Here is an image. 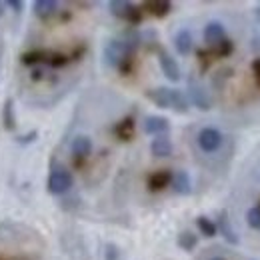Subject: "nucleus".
I'll list each match as a JSON object with an SVG mask.
<instances>
[{"label":"nucleus","mask_w":260,"mask_h":260,"mask_svg":"<svg viewBox=\"0 0 260 260\" xmlns=\"http://www.w3.org/2000/svg\"><path fill=\"white\" fill-rule=\"evenodd\" d=\"M6 6H8V8H12L14 12H20V10L24 8V4H22V2H18V0H8V2H6Z\"/></svg>","instance_id":"7c9ffc66"},{"label":"nucleus","mask_w":260,"mask_h":260,"mask_svg":"<svg viewBox=\"0 0 260 260\" xmlns=\"http://www.w3.org/2000/svg\"><path fill=\"white\" fill-rule=\"evenodd\" d=\"M188 100L198 110H210V98L206 94L204 86L194 78H188Z\"/></svg>","instance_id":"39448f33"},{"label":"nucleus","mask_w":260,"mask_h":260,"mask_svg":"<svg viewBox=\"0 0 260 260\" xmlns=\"http://www.w3.org/2000/svg\"><path fill=\"white\" fill-rule=\"evenodd\" d=\"M174 48L180 56H188L194 48V40H192V34L188 28H180L176 36H174Z\"/></svg>","instance_id":"f8f14e48"},{"label":"nucleus","mask_w":260,"mask_h":260,"mask_svg":"<svg viewBox=\"0 0 260 260\" xmlns=\"http://www.w3.org/2000/svg\"><path fill=\"white\" fill-rule=\"evenodd\" d=\"M198 146L204 152H216L222 146V134L216 128H202L198 132Z\"/></svg>","instance_id":"20e7f679"},{"label":"nucleus","mask_w":260,"mask_h":260,"mask_svg":"<svg viewBox=\"0 0 260 260\" xmlns=\"http://www.w3.org/2000/svg\"><path fill=\"white\" fill-rule=\"evenodd\" d=\"M198 244V236L190 230H184L178 234V246L184 250V252H192Z\"/></svg>","instance_id":"6ab92c4d"},{"label":"nucleus","mask_w":260,"mask_h":260,"mask_svg":"<svg viewBox=\"0 0 260 260\" xmlns=\"http://www.w3.org/2000/svg\"><path fill=\"white\" fill-rule=\"evenodd\" d=\"M246 222H248V226L250 228L260 230V206L248 208V212H246Z\"/></svg>","instance_id":"b1692460"},{"label":"nucleus","mask_w":260,"mask_h":260,"mask_svg":"<svg viewBox=\"0 0 260 260\" xmlns=\"http://www.w3.org/2000/svg\"><path fill=\"white\" fill-rule=\"evenodd\" d=\"M254 14H256V20L260 22V4L256 6V10H254Z\"/></svg>","instance_id":"f704fd0d"},{"label":"nucleus","mask_w":260,"mask_h":260,"mask_svg":"<svg viewBox=\"0 0 260 260\" xmlns=\"http://www.w3.org/2000/svg\"><path fill=\"white\" fill-rule=\"evenodd\" d=\"M252 72H254L256 80L260 82V58H254V60H252Z\"/></svg>","instance_id":"2f4dec72"},{"label":"nucleus","mask_w":260,"mask_h":260,"mask_svg":"<svg viewBox=\"0 0 260 260\" xmlns=\"http://www.w3.org/2000/svg\"><path fill=\"white\" fill-rule=\"evenodd\" d=\"M144 8H146L154 18H164V16L170 14L172 4H170L168 0H152V2H146Z\"/></svg>","instance_id":"a211bd4d"},{"label":"nucleus","mask_w":260,"mask_h":260,"mask_svg":"<svg viewBox=\"0 0 260 260\" xmlns=\"http://www.w3.org/2000/svg\"><path fill=\"white\" fill-rule=\"evenodd\" d=\"M132 68H134V56H128V58H124V60L118 64V72H120L122 76H128L130 72H132Z\"/></svg>","instance_id":"bb28decb"},{"label":"nucleus","mask_w":260,"mask_h":260,"mask_svg":"<svg viewBox=\"0 0 260 260\" xmlns=\"http://www.w3.org/2000/svg\"><path fill=\"white\" fill-rule=\"evenodd\" d=\"M146 98L152 104H156L158 108H172L178 114H186L188 112V98L184 96V92H180L176 88L158 86V88L146 90Z\"/></svg>","instance_id":"f257e3e1"},{"label":"nucleus","mask_w":260,"mask_h":260,"mask_svg":"<svg viewBox=\"0 0 260 260\" xmlns=\"http://www.w3.org/2000/svg\"><path fill=\"white\" fill-rule=\"evenodd\" d=\"M224 38H226V30H224V24L220 20H210L204 26V42L208 46H218Z\"/></svg>","instance_id":"423d86ee"},{"label":"nucleus","mask_w":260,"mask_h":260,"mask_svg":"<svg viewBox=\"0 0 260 260\" xmlns=\"http://www.w3.org/2000/svg\"><path fill=\"white\" fill-rule=\"evenodd\" d=\"M258 206H260V204H258Z\"/></svg>","instance_id":"e433bc0d"},{"label":"nucleus","mask_w":260,"mask_h":260,"mask_svg":"<svg viewBox=\"0 0 260 260\" xmlns=\"http://www.w3.org/2000/svg\"><path fill=\"white\" fill-rule=\"evenodd\" d=\"M170 130V122L164 116H146L144 120V132L150 136H162Z\"/></svg>","instance_id":"ddd939ff"},{"label":"nucleus","mask_w":260,"mask_h":260,"mask_svg":"<svg viewBox=\"0 0 260 260\" xmlns=\"http://www.w3.org/2000/svg\"><path fill=\"white\" fill-rule=\"evenodd\" d=\"M134 48L128 46L122 38H112L106 42L104 46V62L110 66V68H118V64L128 58V56H134Z\"/></svg>","instance_id":"7ed1b4c3"},{"label":"nucleus","mask_w":260,"mask_h":260,"mask_svg":"<svg viewBox=\"0 0 260 260\" xmlns=\"http://www.w3.org/2000/svg\"><path fill=\"white\" fill-rule=\"evenodd\" d=\"M72 184H74L72 172L68 168H64L62 164H54L52 170H50V174H48V182H46L48 192L54 196L66 194L72 188Z\"/></svg>","instance_id":"f03ea898"},{"label":"nucleus","mask_w":260,"mask_h":260,"mask_svg":"<svg viewBox=\"0 0 260 260\" xmlns=\"http://www.w3.org/2000/svg\"><path fill=\"white\" fill-rule=\"evenodd\" d=\"M118 254L116 244H106V260H118Z\"/></svg>","instance_id":"c756f323"},{"label":"nucleus","mask_w":260,"mask_h":260,"mask_svg":"<svg viewBox=\"0 0 260 260\" xmlns=\"http://www.w3.org/2000/svg\"><path fill=\"white\" fill-rule=\"evenodd\" d=\"M130 2L126 0H112V2H108V10H110V14H114L116 18H126V14H128L130 10Z\"/></svg>","instance_id":"412c9836"},{"label":"nucleus","mask_w":260,"mask_h":260,"mask_svg":"<svg viewBox=\"0 0 260 260\" xmlns=\"http://www.w3.org/2000/svg\"><path fill=\"white\" fill-rule=\"evenodd\" d=\"M2 126L6 132H12L16 128V114H14V100L6 98L4 108H2Z\"/></svg>","instance_id":"f3484780"},{"label":"nucleus","mask_w":260,"mask_h":260,"mask_svg":"<svg viewBox=\"0 0 260 260\" xmlns=\"http://www.w3.org/2000/svg\"><path fill=\"white\" fill-rule=\"evenodd\" d=\"M70 150H72L76 160H84L92 154V140L86 134H78V136H74V140L70 144Z\"/></svg>","instance_id":"6e6552de"},{"label":"nucleus","mask_w":260,"mask_h":260,"mask_svg":"<svg viewBox=\"0 0 260 260\" xmlns=\"http://www.w3.org/2000/svg\"><path fill=\"white\" fill-rule=\"evenodd\" d=\"M196 226H198V230H200V234H204L206 238H212V236L218 234L216 222H212V220L206 218V216H198V218H196Z\"/></svg>","instance_id":"aec40b11"},{"label":"nucleus","mask_w":260,"mask_h":260,"mask_svg":"<svg viewBox=\"0 0 260 260\" xmlns=\"http://www.w3.org/2000/svg\"><path fill=\"white\" fill-rule=\"evenodd\" d=\"M170 186H172V190H174L176 194H180V196H188L192 192V180H190V176H188L186 170H176V172H172Z\"/></svg>","instance_id":"1a4fd4ad"},{"label":"nucleus","mask_w":260,"mask_h":260,"mask_svg":"<svg viewBox=\"0 0 260 260\" xmlns=\"http://www.w3.org/2000/svg\"><path fill=\"white\" fill-rule=\"evenodd\" d=\"M232 50H234V42H232V40H228V38H224L218 46H214L212 54H214V56H218V58H226V56L232 54Z\"/></svg>","instance_id":"4be33fe9"},{"label":"nucleus","mask_w":260,"mask_h":260,"mask_svg":"<svg viewBox=\"0 0 260 260\" xmlns=\"http://www.w3.org/2000/svg\"><path fill=\"white\" fill-rule=\"evenodd\" d=\"M42 78H44V72H42L40 68L32 70V80H34V82H38V80H42Z\"/></svg>","instance_id":"473e14b6"},{"label":"nucleus","mask_w":260,"mask_h":260,"mask_svg":"<svg viewBox=\"0 0 260 260\" xmlns=\"http://www.w3.org/2000/svg\"><path fill=\"white\" fill-rule=\"evenodd\" d=\"M170 180H172V172L162 168V170L152 172V174L148 176L146 184H148V190H150V192H160L166 186H170Z\"/></svg>","instance_id":"9d476101"},{"label":"nucleus","mask_w":260,"mask_h":260,"mask_svg":"<svg viewBox=\"0 0 260 260\" xmlns=\"http://www.w3.org/2000/svg\"><path fill=\"white\" fill-rule=\"evenodd\" d=\"M134 128H136L134 118H132V116H126V118H122L120 122H116V124H114L112 132L116 134V138H118V140L128 142V140L134 138Z\"/></svg>","instance_id":"2eb2a0df"},{"label":"nucleus","mask_w":260,"mask_h":260,"mask_svg":"<svg viewBox=\"0 0 260 260\" xmlns=\"http://www.w3.org/2000/svg\"><path fill=\"white\" fill-rule=\"evenodd\" d=\"M0 260H24V258H20V256H0Z\"/></svg>","instance_id":"72a5a7b5"},{"label":"nucleus","mask_w":260,"mask_h":260,"mask_svg":"<svg viewBox=\"0 0 260 260\" xmlns=\"http://www.w3.org/2000/svg\"><path fill=\"white\" fill-rule=\"evenodd\" d=\"M56 12H58V2H54V0H36L34 2V14L42 20L54 16Z\"/></svg>","instance_id":"dca6fc26"},{"label":"nucleus","mask_w":260,"mask_h":260,"mask_svg":"<svg viewBox=\"0 0 260 260\" xmlns=\"http://www.w3.org/2000/svg\"><path fill=\"white\" fill-rule=\"evenodd\" d=\"M46 56H48V52H44V50H32V52H26V54H22V64L32 66V64H36V62L46 60Z\"/></svg>","instance_id":"5701e85b"},{"label":"nucleus","mask_w":260,"mask_h":260,"mask_svg":"<svg viewBox=\"0 0 260 260\" xmlns=\"http://www.w3.org/2000/svg\"><path fill=\"white\" fill-rule=\"evenodd\" d=\"M210 260H224V258H220V256H216V258H210Z\"/></svg>","instance_id":"c9c22d12"},{"label":"nucleus","mask_w":260,"mask_h":260,"mask_svg":"<svg viewBox=\"0 0 260 260\" xmlns=\"http://www.w3.org/2000/svg\"><path fill=\"white\" fill-rule=\"evenodd\" d=\"M36 136H38V132H36V130H30L28 134L18 136V138H16V142H18V144H32L34 140H36Z\"/></svg>","instance_id":"cd10ccee"},{"label":"nucleus","mask_w":260,"mask_h":260,"mask_svg":"<svg viewBox=\"0 0 260 260\" xmlns=\"http://www.w3.org/2000/svg\"><path fill=\"white\" fill-rule=\"evenodd\" d=\"M196 56H198V60H200V64H202V68H208V64H210V56H212V52H208V50H198V52H196Z\"/></svg>","instance_id":"c85d7f7f"},{"label":"nucleus","mask_w":260,"mask_h":260,"mask_svg":"<svg viewBox=\"0 0 260 260\" xmlns=\"http://www.w3.org/2000/svg\"><path fill=\"white\" fill-rule=\"evenodd\" d=\"M150 152L158 158H166L172 154V140L168 138V134L162 136H154L152 142H150Z\"/></svg>","instance_id":"4468645a"},{"label":"nucleus","mask_w":260,"mask_h":260,"mask_svg":"<svg viewBox=\"0 0 260 260\" xmlns=\"http://www.w3.org/2000/svg\"><path fill=\"white\" fill-rule=\"evenodd\" d=\"M124 20H126L128 24H132V26L140 24V22H142V8H138V6H134V4H132Z\"/></svg>","instance_id":"393cba45"},{"label":"nucleus","mask_w":260,"mask_h":260,"mask_svg":"<svg viewBox=\"0 0 260 260\" xmlns=\"http://www.w3.org/2000/svg\"><path fill=\"white\" fill-rule=\"evenodd\" d=\"M48 64L52 66V68H62V66H66L68 64V56L66 54H60V52H54V54H48Z\"/></svg>","instance_id":"a878e982"},{"label":"nucleus","mask_w":260,"mask_h":260,"mask_svg":"<svg viewBox=\"0 0 260 260\" xmlns=\"http://www.w3.org/2000/svg\"><path fill=\"white\" fill-rule=\"evenodd\" d=\"M158 62H160V68H162V74L170 82H178L180 80V66L166 50L158 52Z\"/></svg>","instance_id":"0eeeda50"},{"label":"nucleus","mask_w":260,"mask_h":260,"mask_svg":"<svg viewBox=\"0 0 260 260\" xmlns=\"http://www.w3.org/2000/svg\"><path fill=\"white\" fill-rule=\"evenodd\" d=\"M216 230L222 234V238L226 240L228 244H232V246H236L240 240H238V234L234 232V228L230 224V218H228V212L226 210H222L220 214H218V222H216Z\"/></svg>","instance_id":"9b49d317"}]
</instances>
